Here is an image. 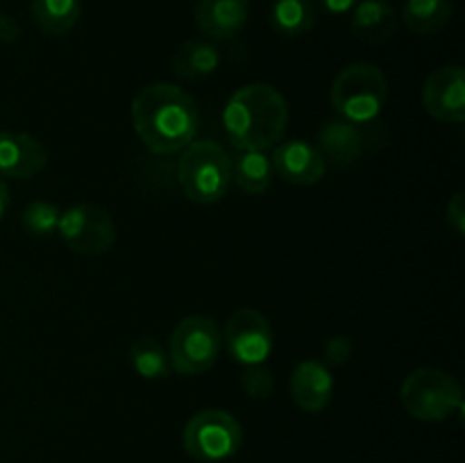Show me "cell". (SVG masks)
Masks as SVG:
<instances>
[{
  "instance_id": "obj_17",
  "label": "cell",
  "mask_w": 465,
  "mask_h": 463,
  "mask_svg": "<svg viewBox=\"0 0 465 463\" xmlns=\"http://www.w3.org/2000/svg\"><path fill=\"white\" fill-rule=\"evenodd\" d=\"M272 162L266 157V153L257 150H239L236 157L232 159V180L236 182L243 193L259 195L272 184Z\"/></svg>"
},
{
  "instance_id": "obj_27",
  "label": "cell",
  "mask_w": 465,
  "mask_h": 463,
  "mask_svg": "<svg viewBox=\"0 0 465 463\" xmlns=\"http://www.w3.org/2000/svg\"><path fill=\"white\" fill-rule=\"evenodd\" d=\"M21 36V25L16 18L0 14V44H14Z\"/></svg>"
},
{
  "instance_id": "obj_6",
  "label": "cell",
  "mask_w": 465,
  "mask_h": 463,
  "mask_svg": "<svg viewBox=\"0 0 465 463\" xmlns=\"http://www.w3.org/2000/svg\"><path fill=\"white\" fill-rule=\"evenodd\" d=\"M182 443L186 454L195 461L221 463L241 449L243 427L223 409H204L186 422Z\"/></svg>"
},
{
  "instance_id": "obj_26",
  "label": "cell",
  "mask_w": 465,
  "mask_h": 463,
  "mask_svg": "<svg viewBox=\"0 0 465 463\" xmlns=\"http://www.w3.org/2000/svg\"><path fill=\"white\" fill-rule=\"evenodd\" d=\"M352 354V343L345 336H334L325 345V359L330 363H345Z\"/></svg>"
},
{
  "instance_id": "obj_3",
  "label": "cell",
  "mask_w": 465,
  "mask_h": 463,
  "mask_svg": "<svg viewBox=\"0 0 465 463\" xmlns=\"http://www.w3.org/2000/svg\"><path fill=\"white\" fill-rule=\"evenodd\" d=\"M177 180L191 202H218L232 184L230 154L216 141H191L177 162Z\"/></svg>"
},
{
  "instance_id": "obj_15",
  "label": "cell",
  "mask_w": 465,
  "mask_h": 463,
  "mask_svg": "<svg viewBox=\"0 0 465 463\" xmlns=\"http://www.w3.org/2000/svg\"><path fill=\"white\" fill-rule=\"evenodd\" d=\"M331 393H334V379L325 363L309 359L295 366L291 375V395L302 411L321 413L330 404Z\"/></svg>"
},
{
  "instance_id": "obj_24",
  "label": "cell",
  "mask_w": 465,
  "mask_h": 463,
  "mask_svg": "<svg viewBox=\"0 0 465 463\" xmlns=\"http://www.w3.org/2000/svg\"><path fill=\"white\" fill-rule=\"evenodd\" d=\"M272 375L268 368H263V363L259 366H248V370L243 372V390L252 398H268L272 393Z\"/></svg>"
},
{
  "instance_id": "obj_21",
  "label": "cell",
  "mask_w": 465,
  "mask_h": 463,
  "mask_svg": "<svg viewBox=\"0 0 465 463\" xmlns=\"http://www.w3.org/2000/svg\"><path fill=\"white\" fill-rule=\"evenodd\" d=\"M271 21L275 32L284 36L307 34L316 23V7L312 0H275Z\"/></svg>"
},
{
  "instance_id": "obj_2",
  "label": "cell",
  "mask_w": 465,
  "mask_h": 463,
  "mask_svg": "<svg viewBox=\"0 0 465 463\" xmlns=\"http://www.w3.org/2000/svg\"><path fill=\"white\" fill-rule=\"evenodd\" d=\"M223 123L236 150L266 153L284 139L289 125V104L275 86L257 82L241 86L227 100Z\"/></svg>"
},
{
  "instance_id": "obj_13",
  "label": "cell",
  "mask_w": 465,
  "mask_h": 463,
  "mask_svg": "<svg viewBox=\"0 0 465 463\" xmlns=\"http://www.w3.org/2000/svg\"><path fill=\"white\" fill-rule=\"evenodd\" d=\"M48 163V153L36 136L25 132H0V177L30 180Z\"/></svg>"
},
{
  "instance_id": "obj_11",
  "label": "cell",
  "mask_w": 465,
  "mask_h": 463,
  "mask_svg": "<svg viewBox=\"0 0 465 463\" xmlns=\"http://www.w3.org/2000/svg\"><path fill=\"white\" fill-rule=\"evenodd\" d=\"M422 107L440 123L465 121V71L443 66L431 73L422 86Z\"/></svg>"
},
{
  "instance_id": "obj_22",
  "label": "cell",
  "mask_w": 465,
  "mask_h": 463,
  "mask_svg": "<svg viewBox=\"0 0 465 463\" xmlns=\"http://www.w3.org/2000/svg\"><path fill=\"white\" fill-rule=\"evenodd\" d=\"M130 361L132 368L143 379H166L173 370L171 361H168V352L150 336H143V339L132 343Z\"/></svg>"
},
{
  "instance_id": "obj_4",
  "label": "cell",
  "mask_w": 465,
  "mask_h": 463,
  "mask_svg": "<svg viewBox=\"0 0 465 463\" xmlns=\"http://www.w3.org/2000/svg\"><path fill=\"white\" fill-rule=\"evenodd\" d=\"M389 95L386 77L375 64L357 62L345 66L331 84V107L343 121L366 125L380 118Z\"/></svg>"
},
{
  "instance_id": "obj_16",
  "label": "cell",
  "mask_w": 465,
  "mask_h": 463,
  "mask_svg": "<svg viewBox=\"0 0 465 463\" xmlns=\"http://www.w3.org/2000/svg\"><path fill=\"white\" fill-rule=\"evenodd\" d=\"M352 34L366 44H384L398 30V12L386 0H361L352 9Z\"/></svg>"
},
{
  "instance_id": "obj_5",
  "label": "cell",
  "mask_w": 465,
  "mask_h": 463,
  "mask_svg": "<svg viewBox=\"0 0 465 463\" xmlns=\"http://www.w3.org/2000/svg\"><path fill=\"white\" fill-rule=\"evenodd\" d=\"M402 407L416 420L443 422L463 411L461 384L439 368H418L400 389Z\"/></svg>"
},
{
  "instance_id": "obj_1",
  "label": "cell",
  "mask_w": 465,
  "mask_h": 463,
  "mask_svg": "<svg viewBox=\"0 0 465 463\" xmlns=\"http://www.w3.org/2000/svg\"><path fill=\"white\" fill-rule=\"evenodd\" d=\"M200 113L184 89L157 82L132 100V125L141 143L154 154L182 153L198 132Z\"/></svg>"
},
{
  "instance_id": "obj_18",
  "label": "cell",
  "mask_w": 465,
  "mask_h": 463,
  "mask_svg": "<svg viewBox=\"0 0 465 463\" xmlns=\"http://www.w3.org/2000/svg\"><path fill=\"white\" fill-rule=\"evenodd\" d=\"M171 64L175 75L184 77V80H198V77L212 75L221 66V53L216 45L207 44V41L189 39L177 48Z\"/></svg>"
},
{
  "instance_id": "obj_29",
  "label": "cell",
  "mask_w": 465,
  "mask_h": 463,
  "mask_svg": "<svg viewBox=\"0 0 465 463\" xmlns=\"http://www.w3.org/2000/svg\"><path fill=\"white\" fill-rule=\"evenodd\" d=\"M7 207H9V189L7 184H5L3 177H0V221H3V216L7 213Z\"/></svg>"
},
{
  "instance_id": "obj_10",
  "label": "cell",
  "mask_w": 465,
  "mask_h": 463,
  "mask_svg": "<svg viewBox=\"0 0 465 463\" xmlns=\"http://www.w3.org/2000/svg\"><path fill=\"white\" fill-rule=\"evenodd\" d=\"M225 348L243 366H259L272 352L271 322L254 309H239L225 325Z\"/></svg>"
},
{
  "instance_id": "obj_28",
  "label": "cell",
  "mask_w": 465,
  "mask_h": 463,
  "mask_svg": "<svg viewBox=\"0 0 465 463\" xmlns=\"http://www.w3.org/2000/svg\"><path fill=\"white\" fill-rule=\"evenodd\" d=\"M321 5V9H325L327 14H348L357 7L359 0H316Z\"/></svg>"
},
{
  "instance_id": "obj_7",
  "label": "cell",
  "mask_w": 465,
  "mask_h": 463,
  "mask_svg": "<svg viewBox=\"0 0 465 463\" xmlns=\"http://www.w3.org/2000/svg\"><path fill=\"white\" fill-rule=\"evenodd\" d=\"M223 336L207 316H189L175 325L168 339V361L180 375H200L216 366Z\"/></svg>"
},
{
  "instance_id": "obj_8",
  "label": "cell",
  "mask_w": 465,
  "mask_h": 463,
  "mask_svg": "<svg viewBox=\"0 0 465 463\" xmlns=\"http://www.w3.org/2000/svg\"><path fill=\"white\" fill-rule=\"evenodd\" d=\"M57 234L75 254L98 257L116 241V227L107 209L98 204H73L59 218Z\"/></svg>"
},
{
  "instance_id": "obj_9",
  "label": "cell",
  "mask_w": 465,
  "mask_h": 463,
  "mask_svg": "<svg viewBox=\"0 0 465 463\" xmlns=\"http://www.w3.org/2000/svg\"><path fill=\"white\" fill-rule=\"evenodd\" d=\"M386 141H389V130L380 121L359 125V123L334 118L318 130V150L336 166H350L366 153L380 150Z\"/></svg>"
},
{
  "instance_id": "obj_25",
  "label": "cell",
  "mask_w": 465,
  "mask_h": 463,
  "mask_svg": "<svg viewBox=\"0 0 465 463\" xmlns=\"http://www.w3.org/2000/svg\"><path fill=\"white\" fill-rule=\"evenodd\" d=\"M445 221L452 227V232H457L459 236L465 234V195L459 193L452 195V200L445 207Z\"/></svg>"
},
{
  "instance_id": "obj_19",
  "label": "cell",
  "mask_w": 465,
  "mask_h": 463,
  "mask_svg": "<svg viewBox=\"0 0 465 463\" xmlns=\"http://www.w3.org/2000/svg\"><path fill=\"white\" fill-rule=\"evenodd\" d=\"M30 12L44 34L62 36L75 27L82 14L80 0H30Z\"/></svg>"
},
{
  "instance_id": "obj_12",
  "label": "cell",
  "mask_w": 465,
  "mask_h": 463,
  "mask_svg": "<svg viewBox=\"0 0 465 463\" xmlns=\"http://www.w3.org/2000/svg\"><path fill=\"white\" fill-rule=\"evenodd\" d=\"M272 171L295 186H312L322 180L327 171V159L318 150V145L309 141L291 139L275 148L271 157Z\"/></svg>"
},
{
  "instance_id": "obj_14",
  "label": "cell",
  "mask_w": 465,
  "mask_h": 463,
  "mask_svg": "<svg viewBox=\"0 0 465 463\" xmlns=\"http://www.w3.org/2000/svg\"><path fill=\"white\" fill-rule=\"evenodd\" d=\"M250 18V0H198L195 23L213 41H230Z\"/></svg>"
},
{
  "instance_id": "obj_20",
  "label": "cell",
  "mask_w": 465,
  "mask_h": 463,
  "mask_svg": "<svg viewBox=\"0 0 465 463\" xmlns=\"http://www.w3.org/2000/svg\"><path fill=\"white\" fill-rule=\"evenodd\" d=\"M452 16V0H407L402 12L404 25L416 34H436L450 25Z\"/></svg>"
},
{
  "instance_id": "obj_23",
  "label": "cell",
  "mask_w": 465,
  "mask_h": 463,
  "mask_svg": "<svg viewBox=\"0 0 465 463\" xmlns=\"http://www.w3.org/2000/svg\"><path fill=\"white\" fill-rule=\"evenodd\" d=\"M59 218H62V212H59L57 204L36 200V202H30L23 209L21 225L27 234L44 239V236L57 234Z\"/></svg>"
}]
</instances>
